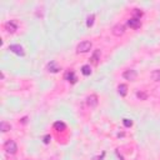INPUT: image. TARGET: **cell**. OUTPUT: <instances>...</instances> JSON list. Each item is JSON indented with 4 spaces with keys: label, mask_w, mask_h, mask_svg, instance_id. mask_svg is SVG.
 Returning <instances> with one entry per match:
<instances>
[{
    "label": "cell",
    "mask_w": 160,
    "mask_h": 160,
    "mask_svg": "<svg viewBox=\"0 0 160 160\" xmlns=\"http://www.w3.org/2000/svg\"><path fill=\"white\" fill-rule=\"evenodd\" d=\"M90 49H91V42L90 41H81L76 46V52L78 54H85V52L90 51Z\"/></svg>",
    "instance_id": "1"
},
{
    "label": "cell",
    "mask_w": 160,
    "mask_h": 160,
    "mask_svg": "<svg viewBox=\"0 0 160 160\" xmlns=\"http://www.w3.org/2000/svg\"><path fill=\"white\" fill-rule=\"evenodd\" d=\"M4 150L8 152V154H15L16 150H18V145L14 140H8L5 144H4Z\"/></svg>",
    "instance_id": "2"
},
{
    "label": "cell",
    "mask_w": 160,
    "mask_h": 160,
    "mask_svg": "<svg viewBox=\"0 0 160 160\" xmlns=\"http://www.w3.org/2000/svg\"><path fill=\"white\" fill-rule=\"evenodd\" d=\"M9 50H10L11 52L19 55V56H24V55H25V51H24L22 46L19 45V44H12V45H10V46H9Z\"/></svg>",
    "instance_id": "3"
},
{
    "label": "cell",
    "mask_w": 160,
    "mask_h": 160,
    "mask_svg": "<svg viewBox=\"0 0 160 160\" xmlns=\"http://www.w3.org/2000/svg\"><path fill=\"white\" fill-rule=\"evenodd\" d=\"M111 32H112V35H115V36H121V35H124V32H125V25H122V24H116L115 26H112Z\"/></svg>",
    "instance_id": "4"
},
{
    "label": "cell",
    "mask_w": 160,
    "mask_h": 160,
    "mask_svg": "<svg viewBox=\"0 0 160 160\" xmlns=\"http://www.w3.org/2000/svg\"><path fill=\"white\" fill-rule=\"evenodd\" d=\"M136 76H138V72H136L135 70H132V69L125 70L124 74H122V78L126 79V80H130V81H134V80L136 79Z\"/></svg>",
    "instance_id": "5"
},
{
    "label": "cell",
    "mask_w": 160,
    "mask_h": 160,
    "mask_svg": "<svg viewBox=\"0 0 160 160\" xmlns=\"http://www.w3.org/2000/svg\"><path fill=\"white\" fill-rule=\"evenodd\" d=\"M98 102H99V100H98V96L95 94H91L86 98V104L89 108H95L98 105Z\"/></svg>",
    "instance_id": "6"
},
{
    "label": "cell",
    "mask_w": 160,
    "mask_h": 160,
    "mask_svg": "<svg viewBox=\"0 0 160 160\" xmlns=\"http://www.w3.org/2000/svg\"><path fill=\"white\" fill-rule=\"evenodd\" d=\"M128 25L131 28V29H139L141 26V21L140 19H136V18H131L128 20Z\"/></svg>",
    "instance_id": "7"
},
{
    "label": "cell",
    "mask_w": 160,
    "mask_h": 160,
    "mask_svg": "<svg viewBox=\"0 0 160 160\" xmlns=\"http://www.w3.org/2000/svg\"><path fill=\"white\" fill-rule=\"evenodd\" d=\"M5 29H6L8 32L12 34V32H15V31L18 30V25H16L15 21H8V22L5 24Z\"/></svg>",
    "instance_id": "8"
},
{
    "label": "cell",
    "mask_w": 160,
    "mask_h": 160,
    "mask_svg": "<svg viewBox=\"0 0 160 160\" xmlns=\"http://www.w3.org/2000/svg\"><path fill=\"white\" fill-rule=\"evenodd\" d=\"M65 79L69 81V82H71V84H75L76 82V75H75V72L74 71H68L66 74H65Z\"/></svg>",
    "instance_id": "9"
},
{
    "label": "cell",
    "mask_w": 160,
    "mask_h": 160,
    "mask_svg": "<svg viewBox=\"0 0 160 160\" xmlns=\"http://www.w3.org/2000/svg\"><path fill=\"white\" fill-rule=\"evenodd\" d=\"M46 69H48V71H50V72H58V71L60 70V68L56 65V62H55V61L49 62V64H48V66H46Z\"/></svg>",
    "instance_id": "10"
},
{
    "label": "cell",
    "mask_w": 160,
    "mask_h": 160,
    "mask_svg": "<svg viewBox=\"0 0 160 160\" xmlns=\"http://www.w3.org/2000/svg\"><path fill=\"white\" fill-rule=\"evenodd\" d=\"M54 129H55L56 131H62V130L66 129V125H65V122H62V121H56V122H54Z\"/></svg>",
    "instance_id": "11"
},
{
    "label": "cell",
    "mask_w": 160,
    "mask_h": 160,
    "mask_svg": "<svg viewBox=\"0 0 160 160\" xmlns=\"http://www.w3.org/2000/svg\"><path fill=\"white\" fill-rule=\"evenodd\" d=\"M118 92H119L121 96H125V95L128 94V86H126L125 84H120V85L118 86Z\"/></svg>",
    "instance_id": "12"
},
{
    "label": "cell",
    "mask_w": 160,
    "mask_h": 160,
    "mask_svg": "<svg viewBox=\"0 0 160 160\" xmlns=\"http://www.w3.org/2000/svg\"><path fill=\"white\" fill-rule=\"evenodd\" d=\"M99 60H100V50H95V52L91 56V61H92V64L96 65L99 62Z\"/></svg>",
    "instance_id": "13"
},
{
    "label": "cell",
    "mask_w": 160,
    "mask_h": 160,
    "mask_svg": "<svg viewBox=\"0 0 160 160\" xmlns=\"http://www.w3.org/2000/svg\"><path fill=\"white\" fill-rule=\"evenodd\" d=\"M10 129H11V125H10L9 122H6V121H1V124H0V130H1L2 132L9 131Z\"/></svg>",
    "instance_id": "14"
},
{
    "label": "cell",
    "mask_w": 160,
    "mask_h": 160,
    "mask_svg": "<svg viewBox=\"0 0 160 160\" xmlns=\"http://www.w3.org/2000/svg\"><path fill=\"white\" fill-rule=\"evenodd\" d=\"M94 20H95V15H94V14L89 15L88 19H86V26H88V28H91V26L94 25Z\"/></svg>",
    "instance_id": "15"
},
{
    "label": "cell",
    "mask_w": 160,
    "mask_h": 160,
    "mask_svg": "<svg viewBox=\"0 0 160 160\" xmlns=\"http://www.w3.org/2000/svg\"><path fill=\"white\" fill-rule=\"evenodd\" d=\"M81 72H82V75H85V76L90 75V74H91V68H90V65H84V66L81 68Z\"/></svg>",
    "instance_id": "16"
},
{
    "label": "cell",
    "mask_w": 160,
    "mask_h": 160,
    "mask_svg": "<svg viewBox=\"0 0 160 160\" xmlns=\"http://www.w3.org/2000/svg\"><path fill=\"white\" fill-rule=\"evenodd\" d=\"M151 78L154 81H160V70H154L151 72Z\"/></svg>",
    "instance_id": "17"
},
{
    "label": "cell",
    "mask_w": 160,
    "mask_h": 160,
    "mask_svg": "<svg viewBox=\"0 0 160 160\" xmlns=\"http://www.w3.org/2000/svg\"><path fill=\"white\" fill-rule=\"evenodd\" d=\"M122 124H124L125 128H130V126L132 125V120H131V119H124V120H122Z\"/></svg>",
    "instance_id": "18"
},
{
    "label": "cell",
    "mask_w": 160,
    "mask_h": 160,
    "mask_svg": "<svg viewBox=\"0 0 160 160\" xmlns=\"http://www.w3.org/2000/svg\"><path fill=\"white\" fill-rule=\"evenodd\" d=\"M141 16H142V11H140L139 9H134V18L140 19Z\"/></svg>",
    "instance_id": "19"
},
{
    "label": "cell",
    "mask_w": 160,
    "mask_h": 160,
    "mask_svg": "<svg viewBox=\"0 0 160 160\" xmlns=\"http://www.w3.org/2000/svg\"><path fill=\"white\" fill-rule=\"evenodd\" d=\"M136 96H138L139 99H141V100H146V94L142 92V91H138V92H136Z\"/></svg>",
    "instance_id": "20"
},
{
    "label": "cell",
    "mask_w": 160,
    "mask_h": 160,
    "mask_svg": "<svg viewBox=\"0 0 160 160\" xmlns=\"http://www.w3.org/2000/svg\"><path fill=\"white\" fill-rule=\"evenodd\" d=\"M50 140H51V136H50V135H45V136H44V142H45V144H49Z\"/></svg>",
    "instance_id": "21"
}]
</instances>
